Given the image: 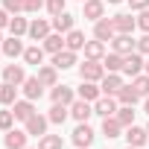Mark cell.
<instances>
[{
  "instance_id": "bcb514c9",
  "label": "cell",
  "mask_w": 149,
  "mask_h": 149,
  "mask_svg": "<svg viewBox=\"0 0 149 149\" xmlns=\"http://www.w3.org/2000/svg\"><path fill=\"white\" fill-rule=\"evenodd\" d=\"M143 70H146V76H149V58H146V67H143Z\"/></svg>"
},
{
  "instance_id": "681fc988",
  "label": "cell",
  "mask_w": 149,
  "mask_h": 149,
  "mask_svg": "<svg viewBox=\"0 0 149 149\" xmlns=\"http://www.w3.org/2000/svg\"><path fill=\"white\" fill-rule=\"evenodd\" d=\"M146 134H149V126H146Z\"/></svg>"
},
{
  "instance_id": "74e56055",
  "label": "cell",
  "mask_w": 149,
  "mask_h": 149,
  "mask_svg": "<svg viewBox=\"0 0 149 149\" xmlns=\"http://www.w3.org/2000/svg\"><path fill=\"white\" fill-rule=\"evenodd\" d=\"M67 9V0H47V12L50 15H61Z\"/></svg>"
},
{
  "instance_id": "8d00e7d4",
  "label": "cell",
  "mask_w": 149,
  "mask_h": 149,
  "mask_svg": "<svg viewBox=\"0 0 149 149\" xmlns=\"http://www.w3.org/2000/svg\"><path fill=\"white\" fill-rule=\"evenodd\" d=\"M12 126H15V114H12V108L0 111V129H3V132H9Z\"/></svg>"
},
{
  "instance_id": "c3c4849f",
  "label": "cell",
  "mask_w": 149,
  "mask_h": 149,
  "mask_svg": "<svg viewBox=\"0 0 149 149\" xmlns=\"http://www.w3.org/2000/svg\"><path fill=\"white\" fill-rule=\"evenodd\" d=\"M0 44H3V35H0Z\"/></svg>"
},
{
  "instance_id": "30bf717a",
  "label": "cell",
  "mask_w": 149,
  "mask_h": 149,
  "mask_svg": "<svg viewBox=\"0 0 149 149\" xmlns=\"http://www.w3.org/2000/svg\"><path fill=\"white\" fill-rule=\"evenodd\" d=\"M24 41L18 38V35H12V38H3V44H0V53L3 56H9V58H18V56H24Z\"/></svg>"
},
{
  "instance_id": "9c48e42d",
  "label": "cell",
  "mask_w": 149,
  "mask_h": 149,
  "mask_svg": "<svg viewBox=\"0 0 149 149\" xmlns=\"http://www.w3.org/2000/svg\"><path fill=\"white\" fill-rule=\"evenodd\" d=\"M94 114V108H91V102L88 100H73L70 102V117L73 120H79V123H88V117Z\"/></svg>"
},
{
  "instance_id": "603a6c76",
  "label": "cell",
  "mask_w": 149,
  "mask_h": 149,
  "mask_svg": "<svg viewBox=\"0 0 149 149\" xmlns=\"http://www.w3.org/2000/svg\"><path fill=\"white\" fill-rule=\"evenodd\" d=\"M100 94H102V88H100L97 82H85V79H82V85H79V100L97 102V100H100Z\"/></svg>"
},
{
  "instance_id": "60d3db41",
  "label": "cell",
  "mask_w": 149,
  "mask_h": 149,
  "mask_svg": "<svg viewBox=\"0 0 149 149\" xmlns=\"http://www.w3.org/2000/svg\"><path fill=\"white\" fill-rule=\"evenodd\" d=\"M137 26H140L143 32H149V9H143V12L137 15Z\"/></svg>"
},
{
  "instance_id": "1f68e13d",
  "label": "cell",
  "mask_w": 149,
  "mask_h": 149,
  "mask_svg": "<svg viewBox=\"0 0 149 149\" xmlns=\"http://www.w3.org/2000/svg\"><path fill=\"white\" fill-rule=\"evenodd\" d=\"M132 108H134V105H120V108H117V114H114V117L120 120V126H123V129L134 126V111H132Z\"/></svg>"
},
{
  "instance_id": "52a82bcc",
  "label": "cell",
  "mask_w": 149,
  "mask_h": 149,
  "mask_svg": "<svg viewBox=\"0 0 149 149\" xmlns=\"http://www.w3.org/2000/svg\"><path fill=\"white\" fill-rule=\"evenodd\" d=\"M82 15L97 24L100 18H105V0H85L82 3Z\"/></svg>"
},
{
  "instance_id": "6da1fadb",
  "label": "cell",
  "mask_w": 149,
  "mask_h": 149,
  "mask_svg": "<svg viewBox=\"0 0 149 149\" xmlns=\"http://www.w3.org/2000/svg\"><path fill=\"white\" fill-rule=\"evenodd\" d=\"M79 76H82L85 82H102V76H105V67H102V61L85 58V64H79Z\"/></svg>"
},
{
  "instance_id": "f1b7e54d",
  "label": "cell",
  "mask_w": 149,
  "mask_h": 149,
  "mask_svg": "<svg viewBox=\"0 0 149 149\" xmlns=\"http://www.w3.org/2000/svg\"><path fill=\"white\" fill-rule=\"evenodd\" d=\"M47 117H50V123H58V126H61V123H64V120L70 117V105L53 102V108H50V114H47Z\"/></svg>"
},
{
  "instance_id": "2e32d148",
  "label": "cell",
  "mask_w": 149,
  "mask_h": 149,
  "mask_svg": "<svg viewBox=\"0 0 149 149\" xmlns=\"http://www.w3.org/2000/svg\"><path fill=\"white\" fill-rule=\"evenodd\" d=\"M38 79H41L44 88L58 85V67H56V64H44V67H38Z\"/></svg>"
},
{
  "instance_id": "83f0119b",
  "label": "cell",
  "mask_w": 149,
  "mask_h": 149,
  "mask_svg": "<svg viewBox=\"0 0 149 149\" xmlns=\"http://www.w3.org/2000/svg\"><path fill=\"white\" fill-rule=\"evenodd\" d=\"M117 100H120V105H134V102L140 100V94L134 91V85H123V88L117 91Z\"/></svg>"
},
{
  "instance_id": "8992f818",
  "label": "cell",
  "mask_w": 149,
  "mask_h": 149,
  "mask_svg": "<svg viewBox=\"0 0 149 149\" xmlns=\"http://www.w3.org/2000/svg\"><path fill=\"white\" fill-rule=\"evenodd\" d=\"M26 129H9L6 137H3V146L6 149H26Z\"/></svg>"
},
{
  "instance_id": "816d5d0a",
  "label": "cell",
  "mask_w": 149,
  "mask_h": 149,
  "mask_svg": "<svg viewBox=\"0 0 149 149\" xmlns=\"http://www.w3.org/2000/svg\"><path fill=\"white\" fill-rule=\"evenodd\" d=\"M82 3H85V0H82Z\"/></svg>"
},
{
  "instance_id": "7a4b0ae2",
  "label": "cell",
  "mask_w": 149,
  "mask_h": 149,
  "mask_svg": "<svg viewBox=\"0 0 149 149\" xmlns=\"http://www.w3.org/2000/svg\"><path fill=\"white\" fill-rule=\"evenodd\" d=\"M143 67H146V61H143V53H129L126 58H123V73H126V76H140V73H143Z\"/></svg>"
},
{
  "instance_id": "4316f807",
  "label": "cell",
  "mask_w": 149,
  "mask_h": 149,
  "mask_svg": "<svg viewBox=\"0 0 149 149\" xmlns=\"http://www.w3.org/2000/svg\"><path fill=\"white\" fill-rule=\"evenodd\" d=\"M123 58H126V56H120V53H108V56H102V67H105V73H120V70H123Z\"/></svg>"
},
{
  "instance_id": "7bdbcfd3",
  "label": "cell",
  "mask_w": 149,
  "mask_h": 149,
  "mask_svg": "<svg viewBox=\"0 0 149 149\" xmlns=\"http://www.w3.org/2000/svg\"><path fill=\"white\" fill-rule=\"evenodd\" d=\"M129 6L134 12H143V9H149V0H129Z\"/></svg>"
},
{
  "instance_id": "ab89813d",
  "label": "cell",
  "mask_w": 149,
  "mask_h": 149,
  "mask_svg": "<svg viewBox=\"0 0 149 149\" xmlns=\"http://www.w3.org/2000/svg\"><path fill=\"white\" fill-rule=\"evenodd\" d=\"M41 6H47V0H24V12H38Z\"/></svg>"
},
{
  "instance_id": "7dc6e473",
  "label": "cell",
  "mask_w": 149,
  "mask_h": 149,
  "mask_svg": "<svg viewBox=\"0 0 149 149\" xmlns=\"http://www.w3.org/2000/svg\"><path fill=\"white\" fill-rule=\"evenodd\" d=\"M105 3H123V0H105Z\"/></svg>"
},
{
  "instance_id": "d590c367",
  "label": "cell",
  "mask_w": 149,
  "mask_h": 149,
  "mask_svg": "<svg viewBox=\"0 0 149 149\" xmlns=\"http://www.w3.org/2000/svg\"><path fill=\"white\" fill-rule=\"evenodd\" d=\"M132 85H134V91H137L140 97H149V76H146V73L134 76V79H132Z\"/></svg>"
},
{
  "instance_id": "d6a6232c",
  "label": "cell",
  "mask_w": 149,
  "mask_h": 149,
  "mask_svg": "<svg viewBox=\"0 0 149 149\" xmlns=\"http://www.w3.org/2000/svg\"><path fill=\"white\" fill-rule=\"evenodd\" d=\"M61 146H64L61 134H44V137H38V149H61Z\"/></svg>"
},
{
  "instance_id": "e0dca14e",
  "label": "cell",
  "mask_w": 149,
  "mask_h": 149,
  "mask_svg": "<svg viewBox=\"0 0 149 149\" xmlns=\"http://www.w3.org/2000/svg\"><path fill=\"white\" fill-rule=\"evenodd\" d=\"M100 88H102V94H108V97H117V91L123 88V79H120V73H105Z\"/></svg>"
},
{
  "instance_id": "d4e9b609",
  "label": "cell",
  "mask_w": 149,
  "mask_h": 149,
  "mask_svg": "<svg viewBox=\"0 0 149 149\" xmlns=\"http://www.w3.org/2000/svg\"><path fill=\"white\" fill-rule=\"evenodd\" d=\"M44 50L53 53V56L61 53V50H64V35H61V32H50V35L44 38Z\"/></svg>"
},
{
  "instance_id": "8fae6325",
  "label": "cell",
  "mask_w": 149,
  "mask_h": 149,
  "mask_svg": "<svg viewBox=\"0 0 149 149\" xmlns=\"http://www.w3.org/2000/svg\"><path fill=\"white\" fill-rule=\"evenodd\" d=\"M21 88H24V97H26V100H32V102H35V100H41V94H44V85H41V79H38V76H26Z\"/></svg>"
},
{
  "instance_id": "7c38bea8",
  "label": "cell",
  "mask_w": 149,
  "mask_h": 149,
  "mask_svg": "<svg viewBox=\"0 0 149 149\" xmlns=\"http://www.w3.org/2000/svg\"><path fill=\"white\" fill-rule=\"evenodd\" d=\"M117 35V29H114V24L108 21V18H100L97 24H94V38H100V41H111Z\"/></svg>"
},
{
  "instance_id": "f35d334b",
  "label": "cell",
  "mask_w": 149,
  "mask_h": 149,
  "mask_svg": "<svg viewBox=\"0 0 149 149\" xmlns=\"http://www.w3.org/2000/svg\"><path fill=\"white\" fill-rule=\"evenodd\" d=\"M3 9L9 15H18V12H24V0H3Z\"/></svg>"
},
{
  "instance_id": "3957f363",
  "label": "cell",
  "mask_w": 149,
  "mask_h": 149,
  "mask_svg": "<svg viewBox=\"0 0 149 149\" xmlns=\"http://www.w3.org/2000/svg\"><path fill=\"white\" fill-rule=\"evenodd\" d=\"M47 123H50V117L32 114V117L24 123V129H26V134H29V137H44V134H47Z\"/></svg>"
},
{
  "instance_id": "f907efd6",
  "label": "cell",
  "mask_w": 149,
  "mask_h": 149,
  "mask_svg": "<svg viewBox=\"0 0 149 149\" xmlns=\"http://www.w3.org/2000/svg\"><path fill=\"white\" fill-rule=\"evenodd\" d=\"M129 149H137V146H129Z\"/></svg>"
},
{
  "instance_id": "ac0fdd59",
  "label": "cell",
  "mask_w": 149,
  "mask_h": 149,
  "mask_svg": "<svg viewBox=\"0 0 149 149\" xmlns=\"http://www.w3.org/2000/svg\"><path fill=\"white\" fill-rule=\"evenodd\" d=\"M50 97H53V102H61V105H70L73 100H76V94H73V88H67V85H53Z\"/></svg>"
},
{
  "instance_id": "4dcf8cb0",
  "label": "cell",
  "mask_w": 149,
  "mask_h": 149,
  "mask_svg": "<svg viewBox=\"0 0 149 149\" xmlns=\"http://www.w3.org/2000/svg\"><path fill=\"white\" fill-rule=\"evenodd\" d=\"M0 102L3 105H15L18 102V85H9V82L0 85Z\"/></svg>"
},
{
  "instance_id": "7402d4cb",
  "label": "cell",
  "mask_w": 149,
  "mask_h": 149,
  "mask_svg": "<svg viewBox=\"0 0 149 149\" xmlns=\"http://www.w3.org/2000/svg\"><path fill=\"white\" fill-rule=\"evenodd\" d=\"M73 21H76V18H73V15H70V12L64 9L61 15H53V29H56V32H64V35H67V32L73 29Z\"/></svg>"
},
{
  "instance_id": "5b68a950",
  "label": "cell",
  "mask_w": 149,
  "mask_h": 149,
  "mask_svg": "<svg viewBox=\"0 0 149 149\" xmlns=\"http://www.w3.org/2000/svg\"><path fill=\"white\" fill-rule=\"evenodd\" d=\"M111 24H114V29H117L120 35H132V32H134V26H137V18H132L129 12H120V15H114V18H111Z\"/></svg>"
},
{
  "instance_id": "ee69618b",
  "label": "cell",
  "mask_w": 149,
  "mask_h": 149,
  "mask_svg": "<svg viewBox=\"0 0 149 149\" xmlns=\"http://www.w3.org/2000/svg\"><path fill=\"white\" fill-rule=\"evenodd\" d=\"M9 21H12V15H9L6 9H0V29H6V26H9Z\"/></svg>"
},
{
  "instance_id": "9a60e30c",
  "label": "cell",
  "mask_w": 149,
  "mask_h": 149,
  "mask_svg": "<svg viewBox=\"0 0 149 149\" xmlns=\"http://www.w3.org/2000/svg\"><path fill=\"white\" fill-rule=\"evenodd\" d=\"M24 79H26V73H24L21 64H6V67H3V82H9V85H24Z\"/></svg>"
},
{
  "instance_id": "4fadbf2b",
  "label": "cell",
  "mask_w": 149,
  "mask_h": 149,
  "mask_svg": "<svg viewBox=\"0 0 149 149\" xmlns=\"http://www.w3.org/2000/svg\"><path fill=\"white\" fill-rule=\"evenodd\" d=\"M94 114H100V117H114L117 114V102H114V97H100L97 102H94Z\"/></svg>"
},
{
  "instance_id": "f6af8a7d",
  "label": "cell",
  "mask_w": 149,
  "mask_h": 149,
  "mask_svg": "<svg viewBox=\"0 0 149 149\" xmlns=\"http://www.w3.org/2000/svg\"><path fill=\"white\" fill-rule=\"evenodd\" d=\"M143 100H146V102H143V108H146V114H149V97H143Z\"/></svg>"
},
{
  "instance_id": "e575fe53",
  "label": "cell",
  "mask_w": 149,
  "mask_h": 149,
  "mask_svg": "<svg viewBox=\"0 0 149 149\" xmlns=\"http://www.w3.org/2000/svg\"><path fill=\"white\" fill-rule=\"evenodd\" d=\"M24 61L26 64H41L44 61V47H26L24 50Z\"/></svg>"
},
{
  "instance_id": "5bb4252c",
  "label": "cell",
  "mask_w": 149,
  "mask_h": 149,
  "mask_svg": "<svg viewBox=\"0 0 149 149\" xmlns=\"http://www.w3.org/2000/svg\"><path fill=\"white\" fill-rule=\"evenodd\" d=\"M12 108V114H15V120H21V123H26L32 114H35V105H32V100H18L15 105H9Z\"/></svg>"
},
{
  "instance_id": "d6986e66",
  "label": "cell",
  "mask_w": 149,
  "mask_h": 149,
  "mask_svg": "<svg viewBox=\"0 0 149 149\" xmlns=\"http://www.w3.org/2000/svg\"><path fill=\"white\" fill-rule=\"evenodd\" d=\"M32 41H44L47 35H50V24L44 21V18H35L32 24H29V32H26Z\"/></svg>"
},
{
  "instance_id": "484cf974",
  "label": "cell",
  "mask_w": 149,
  "mask_h": 149,
  "mask_svg": "<svg viewBox=\"0 0 149 149\" xmlns=\"http://www.w3.org/2000/svg\"><path fill=\"white\" fill-rule=\"evenodd\" d=\"M102 56H105V41H88L85 44V58H94V61H102Z\"/></svg>"
},
{
  "instance_id": "836d02e7",
  "label": "cell",
  "mask_w": 149,
  "mask_h": 149,
  "mask_svg": "<svg viewBox=\"0 0 149 149\" xmlns=\"http://www.w3.org/2000/svg\"><path fill=\"white\" fill-rule=\"evenodd\" d=\"M9 32H12V35H18V38H21V35H26V32H29L26 18H18V15H15V18L9 21Z\"/></svg>"
},
{
  "instance_id": "f546056e",
  "label": "cell",
  "mask_w": 149,
  "mask_h": 149,
  "mask_svg": "<svg viewBox=\"0 0 149 149\" xmlns=\"http://www.w3.org/2000/svg\"><path fill=\"white\" fill-rule=\"evenodd\" d=\"M120 132H123V126H120V120L117 117H102V134L111 140V137H120Z\"/></svg>"
},
{
  "instance_id": "b9f144b4",
  "label": "cell",
  "mask_w": 149,
  "mask_h": 149,
  "mask_svg": "<svg viewBox=\"0 0 149 149\" xmlns=\"http://www.w3.org/2000/svg\"><path fill=\"white\" fill-rule=\"evenodd\" d=\"M137 53H143V56H149V32H143V38L137 41Z\"/></svg>"
},
{
  "instance_id": "277c9868",
  "label": "cell",
  "mask_w": 149,
  "mask_h": 149,
  "mask_svg": "<svg viewBox=\"0 0 149 149\" xmlns=\"http://www.w3.org/2000/svg\"><path fill=\"white\" fill-rule=\"evenodd\" d=\"M94 137H97V134H94V129H91L88 123H79L76 129H73V143H76L79 149H88V146L94 143Z\"/></svg>"
},
{
  "instance_id": "cb8c5ba5",
  "label": "cell",
  "mask_w": 149,
  "mask_h": 149,
  "mask_svg": "<svg viewBox=\"0 0 149 149\" xmlns=\"http://www.w3.org/2000/svg\"><path fill=\"white\" fill-rule=\"evenodd\" d=\"M126 140H129V146H143L146 140H149V134H146V129H140V126H129L126 129Z\"/></svg>"
},
{
  "instance_id": "44dd1931",
  "label": "cell",
  "mask_w": 149,
  "mask_h": 149,
  "mask_svg": "<svg viewBox=\"0 0 149 149\" xmlns=\"http://www.w3.org/2000/svg\"><path fill=\"white\" fill-rule=\"evenodd\" d=\"M53 64H56L58 70H70L73 64H76V53H73V50H67V47H64L61 53H56V56H53Z\"/></svg>"
},
{
  "instance_id": "ffe728a7",
  "label": "cell",
  "mask_w": 149,
  "mask_h": 149,
  "mask_svg": "<svg viewBox=\"0 0 149 149\" xmlns=\"http://www.w3.org/2000/svg\"><path fill=\"white\" fill-rule=\"evenodd\" d=\"M85 32H79V29H70L67 35H64V47L67 50H73V53H79V50H85Z\"/></svg>"
},
{
  "instance_id": "ba28073f",
  "label": "cell",
  "mask_w": 149,
  "mask_h": 149,
  "mask_svg": "<svg viewBox=\"0 0 149 149\" xmlns=\"http://www.w3.org/2000/svg\"><path fill=\"white\" fill-rule=\"evenodd\" d=\"M111 47H114V53H120V56H129V53H134L137 50V41L132 38V35H114L111 38Z\"/></svg>"
}]
</instances>
